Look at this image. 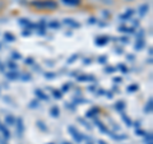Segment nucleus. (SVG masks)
<instances>
[{"label":"nucleus","instance_id":"f03ea898","mask_svg":"<svg viewBox=\"0 0 153 144\" xmlns=\"http://www.w3.org/2000/svg\"><path fill=\"white\" fill-rule=\"evenodd\" d=\"M69 131L71 133V135H73V138H74L78 143H79V142H82V135H80V133H79L78 130H75V129H74L73 126H70V128H69Z\"/></svg>","mask_w":153,"mask_h":144},{"label":"nucleus","instance_id":"2eb2a0df","mask_svg":"<svg viewBox=\"0 0 153 144\" xmlns=\"http://www.w3.org/2000/svg\"><path fill=\"white\" fill-rule=\"evenodd\" d=\"M4 37H5V40H8V41H14V40H16V37H14L13 35H12V33H9V32H7L5 33V36H4Z\"/></svg>","mask_w":153,"mask_h":144},{"label":"nucleus","instance_id":"f8f14e48","mask_svg":"<svg viewBox=\"0 0 153 144\" xmlns=\"http://www.w3.org/2000/svg\"><path fill=\"white\" fill-rule=\"evenodd\" d=\"M7 78L8 79H17L18 74L16 73V71H10V73H7Z\"/></svg>","mask_w":153,"mask_h":144},{"label":"nucleus","instance_id":"7ed1b4c3","mask_svg":"<svg viewBox=\"0 0 153 144\" xmlns=\"http://www.w3.org/2000/svg\"><path fill=\"white\" fill-rule=\"evenodd\" d=\"M64 23L65 24H68V26H70V27H79L78 23H76L75 21H73V19H70V18L64 19Z\"/></svg>","mask_w":153,"mask_h":144},{"label":"nucleus","instance_id":"2f4dec72","mask_svg":"<svg viewBox=\"0 0 153 144\" xmlns=\"http://www.w3.org/2000/svg\"><path fill=\"white\" fill-rule=\"evenodd\" d=\"M137 134L138 135H144V133H143L142 130H137Z\"/></svg>","mask_w":153,"mask_h":144},{"label":"nucleus","instance_id":"0eeeda50","mask_svg":"<svg viewBox=\"0 0 153 144\" xmlns=\"http://www.w3.org/2000/svg\"><path fill=\"white\" fill-rule=\"evenodd\" d=\"M36 96H37L38 98H41V99H45V101H47V99H49V97H47V96H46L44 92H42L41 89H36Z\"/></svg>","mask_w":153,"mask_h":144},{"label":"nucleus","instance_id":"39448f33","mask_svg":"<svg viewBox=\"0 0 153 144\" xmlns=\"http://www.w3.org/2000/svg\"><path fill=\"white\" fill-rule=\"evenodd\" d=\"M61 1L66 5H79L80 4V0H61Z\"/></svg>","mask_w":153,"mask_h":144},{"label":"nucleus","instance_id":"7c9ffc66","mask_svg":"<svg viewBox=\"0 0 153 144\" xmlns=\"http://www.w3.org/2000/svg\"><path fill=\"white\" fill-rule=\"evenodd\" d=\"M22 35H23V36H30V31H25V32L22 33Z\"/></svg>","mask_w":153,"mask_h":144},{"label":"nucleus","instance_id":"a878e982","mask_svg":"<svg viewBox=\"0 0 153 144\" xmlns=\"http://www.w3.org/2000/svg\"><path fill=\"white\" fill-rule=\"evenodd\" d=\"M9 68H12V69H17V64H14V63H9Z\"/></svg>","mask_w":153,"mask_h":144},{"label":"nucleus","instance_id":"72a5a7b5","mask_svg":"<svg viewBox=\"0 0 153 144\" xmlns=\"http://www.w3.org/2000/svg\"><path fill=\"white\" fill-rule=\"evenodd\" d=\"M69 89V84L68 85H64V87H63V91H68Z\"/></svg>","mask_w":153,"mask_h":144},{"label":"nucleus","instance_id":"58836bf2","mask_svg":"<svg viewBox=\"0 0 153 144\" xmlns=\"http://www.w3.org/2000/svg\"><path fill=\"white\" fill-rule=\"evenodd\" d=\"M126 1H131V0H126Z\"/></svg>","mask_w":153,"mask_h":144},{"label":"nucleus","instance_id":"6e6552de","mask_svg":"<svg viewBox=\"0 0 153 144\" xmlns=\"http://www.w3.org/2000/svg\"><path fill=\"white\" fill-rule=\"evenodd\" d=\"M148 10H149V7H148L147 4H144V5H142V7L139 8V14H140V16L143 17V16H146Z\"/></svg>","mask_w":153,"mask_h":144},{"label":"nucleus","instance_id":"f257e3e1","mask_svg":"<svg viewBox=\"0 0 153 144\" xmlns=\"http://www.w3.org/2000/svg\"><path fill=\"white\" fill-rule=\"evenodd\" d=\"M31 5L38 9H56L57 3L55 0H35V1H31Z\"/></svg>","mask_w":153,"mask_h":144},{"label":"nucleus","instance_id":"473e14b6","mask_svg":"<svg viewBox=\"0 0 153 144\" xmlns=\"http://www.w3.org/2000/svg\"><path fill=\"white\" fill-rule=\"evenodd\" d=\"M26 61H27V64H30V65H31V64H32V61H33V60H32V59H27Z\"/></svg>","mask_w":153,"mask_h":144},{"label":"nucleus","instance_id":"a19ab883","mask_svg":"<svg viewBox=\"0 0 153 144\" xmlns=\"http://www.w3.org/2000/svg\"><path fill=\"white\" fill-rule=\"evenodd\" d=\"M0 125H1V124H0Z\"/></svg>","mask_w":153,"mask_h":144},{"label":"nucleus","instance_id":"ddd939ff","mask_svg":"<svg viewBox=\"0 0 153 144\" xmlns=\"http://www.w3.org/2000/svg\"><path fill=\"white\" fill-rule=\"evenodd\" d=\"M0 130L3 131L4 137H5V138H9V130H8V129H7L5 126H4V125H0Z\"/></svg>","mask_w":153,"mask_h":144},{"label":"nucleus","instance_id":"f3484780","mask_svg":"<svg viewBox=\"0 0 153 144\" xmlns=\"http://www.w3.org/2000/svg\"><path fill=\"white\" fill-rule=\"evenodd\" d=\"M78 79L79 80H93L94 78H93V76H85V75H83V76H79Z\"/></svg>","mask_w":153,"mask_h":144},{"label":"nucleus","instance_id":"bb28decb","mask_svg":"<svg viewBox=\"0 0 153 144\" xmlns=\"http://www.w3.org/2000/svg\"><path fill=\"white\" fill-rule=\"evenodd\" d=\"M13 57H14V59H21V55H19V54H16V52H14V54H13Z\"/></svg>","mask_w":153,"mask_h":144},{"label":"nucleus","instance_id":"412c9836","mask_svg":"<svg viewBox=\"0 0 153 144\" xmlns=\"http://www.w3.org/2000/svg\"><path fill=\"white\" fill-rule=\"evenodd\" d=\"M137 89H138V85L137 84H133V85H130V87L128 88L129 92H131V91H137Z\"/></svg>","mask_w":153,"mask_h":144},{"label":"nucleus","instance_id":"a211bd4d","mask_svg":"<svg viewBox=\"0 0 153 144\" xmlns=\"http://www.w3.org/2000/svg\"><path fill=\"white\" fill-rule=\"evenodd\" d=\"M54 97L60 99L61 97H63V94H61V92H59V91H54Z\"/></svg>","mask_w":153,"mask_h":144},{"label":"nucleus","instance_id":"b1692460","mask_svg":"<svg viewBox=\"0 0 153 144\" xmlns=\"http://www.w3.org/2000/svg\"><path fill=\"white\" fill-rule=\"evenodd\" d=\"M123 117H124V120H125V121L128 122L126 125H131V120H130V119H129V117H126V116H124V115H123Z\"/></svg>","mask_w":153,"mask_h":144},{"label":"nucleus","instance_id":"9d476101","mask_svg":"<svg viewBox=\"0 0 153 144\" xmlns=\"http://www.w3.org/2000/svg\"><path fill=\"white\" fill-rule=\"evenodd\" d=\"M5 124H8V125H14V124H16V119H14L12 115H8L5 117Z\"/></svg>","mask_w":153,"mask_h":144},{"label":"nucleus","instance_id":"393cba45","mask_svg":"<svg viewBox=\"0 0 153 144\" xmlns=\"http://www.w3.org/2000/svg\"><path fill=\"white\" fill-rule=\"evenodd\" d=\"M30 106H31V107H35V106L37 107V106H38V101H32V102H31V105H30Z\"/></svg>","mask_w":153,"mask_h":144},{"label":"nucleus","instance_id":"4468645a","mask_svg":"<svg viewBox=\"0 0 153 144\" xmlns=\"http://www.w3.org/2000/svg\"><path fill=\"white\" fill-rule=\"evenodd\" d=\"M133 13H134V12L131 10V9H129V10H126V13L124 14V16H120V18H121V19H125V18H130Z\"/></svg>","mask_w":153,"mask_h":144},{"label":"nucleus","instance_id":"e433bc0d","mask_svg":"<svg viewBox=\"0 0 153 144\" xmlns=\"http://www.w3.org/2000/svg\"><path fill=\"white\" fill-rule=\"evenodd\" d=\"M1 7H3V4H1V1H0V9H1Z\"/></svg>","mask_w":153,"mask_h":144},{"label":"nucleus","instance_id":"c85d7f7f","mask_svg":"<svg viewBox=\"0 0 153 144\" xmlns=\"http://www.w3.org/2000/svg\"><path fill=\"white\" fill-rule=\"evenodd\" d=\"M22 79H25V80H30V79H31V76H30V75H23V76H22Z\"/></svg>","mask_w":153,"mask_h":144},{"label":"nucleus","instance_id":"f704fd0d","mask_svg":"<svg viewBox=\"0 0 153 144\" xmlns=\"http://www.w3.org/2000/svg\"><path fill=\"white\" fill-rule=\"evenodd\" d=\"M120 80H121V78H115L114 79V82H120Z\"/></svg>","mask_w":153,"mask_h":144},{"label":"nucleus","instance_id":"6ab92c4d","mask_svg":"<svg viewBox=\"0 0 153 144\" xmlns=\"http://www.w3.org/2000/svg\"><path fill=\"white\" fill-rule=\"evenodd\" d=\"M94 112H98V108H92L91 111L87 112V116H88V117H89V116H93Z\"/></svg>","mask_w":153,"mask_h":144},{"label":"nucleus","instance_id":"4be33fe9","mask_svg":"<svg viewBox=\"0 0 153 144\" xmlns=\"http://www.w3.org/2000/svg\"><path fill=\"white\" fill-rule=\"evenodd\" d=\"M124 106H125V105H124V102H117L116 108H117V110H123V108H124Z\"/></svg>","mask_w":153,"mask_h":144},{"label":"nucleus","instance_id":"20e7f679","mask_svg":"<svg viewBox=\"0 0 153 144\" xmlns=\"http://www.w3.org/2000/svg\"><path fill=\"white\" fill-rule=\"evenodd\" d=\"M59 112H60V110L57 106H52L51 110H50V114H51V116L52 117H57L59 116Z\"/></svg>","mask_w":153,"mask_h":144},{"label":"nucleus","instance_id":"9b49d317","mask_svg":"<svg viewBox=\"0 0 153 144\" xmlns=\"http://www.w3.org/2000/svg\"><path fill=\"white\" fill-rule=\"evenodd\" d=\"M144 112H147V114L152 112V98L149 99V102H148V103L146 105V107H144Z\"/></svg>","mask_w":153,"mask_h":144},{"label":"nucleus","instance_id":"cd10ccee","mask_svg":"<svg viewBox=\"0 0 153 144\" xmlns=\"http://www.w3.org/2000/svg\"><path fill=\"white\" fill-rule=\"evenodd\" d=\"M100 61H101V64H105V61H106V57H105V56L100 57Z\"/></svg>","mask_w":153,"mask_h":144},{"label":"nucleus","instance_id":"5701e85b","mask_svg":"<svg viewBox=\"0 0 153 144\" xmlns=\"http://www.w3.org/2000/svg\"><path fill=\"white\" fill-rule=\"evenodd\" d=\"M37 125H38V128H40V129H42L44 131H46V130H47V128H45L44 125H42V122H41V121H38V122H37Z\"/></svg>","mask_w":153,"mask_h":144},{"label":"nucleus","instance_id":"aec40b11","mask_svg":"<svg viewBox=\"0 0 153 144\" xmlns=\"http://www.w3.org/2000/svg\"><path fill=\"white\" fill-rule=\"evenodd\" d=\"M50 27H51V28H59L60 24H59L57 22H51V23H50Z\"/></svg>","mask_w":153,"mask_h":144},{"label":"nucleus","instance_id":"1a4fd4ad","mask_svg":"<svg viewBox=\"0 0 153 144\" xmlns=\"http://www.w3.org/2000/svg\"><path fill=\"white\" fill-rule=\"evenodd\" d=\"M16 125L18 126V134H19V135H22V131H23V121H22V119H18L17 120Z\"/></svg>","mask_w":153,"mask_h":144},{"label":"nucleus","instance_id":"4c0bfd02","mask_svg":"<svg viewBox=\"0 0 153 144\" xmlns=\"http://www.w3.org/2000/svg\"><path fill=\"white\" fill-rule=\"evenodd\" d=\"M63 144H70V143H63Z\"/></svg>","mask_w":153,"mask_h":144},{"label":"nucleus","instance_id":"dca6fc26","mask_svg":"<svg viewBox=\"0 0 153 144\" xmlns=\"http://www.w3.org/2000/svg\"><path fill=\"white\" fill-rule=\"evenodd\" d=\"M143 46H144V42H143L142 40H139V41L137 42V45H135V50H140Z\"/></svg>","mask_w":153,"mask_h":144},{"label":"nucleus","instance_id":"ea45409f","mask_svg":"<svg viewBox=\"0 0 153 144\" xmlns=\"http://www.w3.org/2000/svg\"><path fill=\"white\" fill-rule=\"evenodd\" d=\"M49 144H52V143H49Z\"/></svg>","mask_w":153,"mask_h":144},{"label":"nucleus","instance_id":"c756f323","mask_svg":"<svg viewBox=\"0 0 153 144\" xmlns=\"http://www.w3.org/2000/svg\"><path fill=\"white\" fill-rule=\"evenodd\" d=\"M76 57H78V55H74L73 57H70V60H69V64H71V61H73L74 59H76Z\"/></svg>","mask_w":153,"mask_h":144},{"label":"nucleus","instance_id":"c9c22d12","mask_svg":"<svg viewBox=\"0 0 153 144\" xmlns=\"http://www.w3.org/2000/svg\"><path fill=\"white\" fill-rule=\"evenodd\" d=\"M114 70V68H108V69H106V71H112Z\"/></svg>","mask_w":153,"mask_h":144},{"label":"nucleus","instance_id":"423d86ee","mask_svg":"<svg viewBox=\"0 0 153 144\" xmlns=\"http://www.w3.org/2000/svg\"><path fill=\"white\" fill-rule=\"evenodd\" d=\"M107 41H108V38H107V37H98L97 40H96V44H97L98 46H103Z\"/></svg>","mask_w":153,"mask_h":144}]
</instances>
